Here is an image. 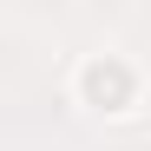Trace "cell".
I'll return each instance as SVG.
<instances>
[{
	"mask_svg": "<svg viewBox=\"0 0 151 151\" xmlns=\"http://www.w3.org/2000/svg\"><path fill=\"white\" fill-rule=\"evenodd\" d=\"M72 86H79V99H86L92 112H125L138 99V66L125 59V53H92Z\"/></svg>",
	"mask_w": 151,
	"mask_h": 151,
	"instance_id": "obj_1",
	"label": "cell"
}]
</instances>
